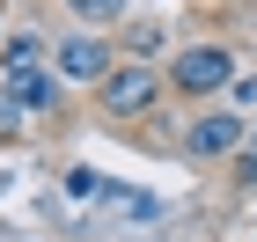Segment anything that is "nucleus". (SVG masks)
<instances>
[{
    "mask_svg": "<svg viewBox=\"0 0 257 242\" xmlns=\"http://www.w3.org/2000/svg\"><path fill=\"white\" fill-rule=\"evenodd\" d=\"M118 52H125V59H162V30H155V22H140V30L118 37Z\"/></svg>",
    "mask_w": 257,
    "mask_h": 242,
    "instance_id": "423d86ee",
    "label": "nucleus"
},
{
    "mask_svg": "<svg viewBox=\"0 0 257 242\" xmlns=\"http://www.w3.org/2000/svg\"><path fill=\"white\" fill-rule=\"evenodd\" d=\"M118 59H125V52L103 37V30H88V22H81L66 44H52V66H59V81H74V88H96Z\"/></svg>",
    "mask_w": 257,
    "mask_h": 242,
    "instance_id": "7ed1b4c3",
    "label": "nucleus"
},
{
    "mask_svg": "<svg viewBox=\"0 0 257 242\" xmlns=\"http://www.w3.org/2000/svg\"><path fill=\"white\" fill-rule=\"evenodd\" d=\"M220 88H235V52L228 44H184L177 59H169V96L213 103Z\"/></svg>",
    "mask_w": 257,
    "mask_h": 242,
    "instance_id": "f03ea898",
    "label": "nucleus"
},
{
    "mask_svg": "<svg viewBox=\"0 0 257 242\" xmlns=\"http://www.w3.org/2000/svg\"><path fill=\"white\" fill-rule=\"evenodd\" d=\"M162 96H169V74H155V59H118L96 81V110L103 118H147Z\"/></svg>",
    "mask_w": 257,
    "mask_h": 242,
    "instance_id": "f257e3e1",
    "label": "nucleus"
},
{
    "mask_svg": "<svg viewBox=\"0 0 257 242\" xmlns=\"http://www.w3.org/2000/svg\"><path fill=\"white\" fill-rule=\"evenodd\" d=\"M242 147H250V125H242L235 110H206V118H191V132H184V154L191 161H235Z\"/></svg>",
    "mask_w": 257,
    "mask_h": 242,
    "instance_id": "20e7f679",
    "label": "nucleus"
},
{
    "mask_svg": "<svg viewBox=\"0 0 257 242\" xmlns=\"http://www.w3.org/2000/svg\"><path fill=\"white\" fill-rule=\"evenodd\" d=\"M66 15L88 22V30H110V22L125 15V0H66Z\"/></svg>",
    "mask_w": 257,
    "mask_h": 242,
    "instance_id": "39448f33",
    "label": "nucleus"
},
{
    "mask_svg": "<svg viewBox=\"0 0 257 242\" xmlns=\"http://www.w3.org/2000/svg\"><path fill=\"white\" fill-rule=\"evenodd\" d=\"M15 125H22V110H15V96L0 88V140H15Z\"/></svg>",
    "mask_w": 257,
    "mask_h": 242,
    "instance_id": "6e6552de",
    "label": "nucleus"
},
{
    "mask_svg": "<svg viewBox=\"0 0 257 242\" xmlns=\"http://www.w3.org/2000/svg\"><path fill=\"white\" fill-rule=\"evenodd\" d=\"M250 147H257V118H250Z\"/></svg>",
    "mask_w": 257,
    "mask_h": 242,
    "instance_id": "1a4fd4ad",
    "label": "nucleus"
},
{
    "mask_svg": "<svg viewBox=\"0 0 257 242\" xmlns=\"http://www.w3.org/2000/svg\"><path fill=\"white\" fill-rule=\"evenodd\" d=\"M235 183H242V191H257V147H242V154H235Z\"/></svg>",
    "mask_w": 257,
    "mask_h": 242,
    "instance_id": "0eeeda50",
    "label": "nucleus"
}]
</instances>
